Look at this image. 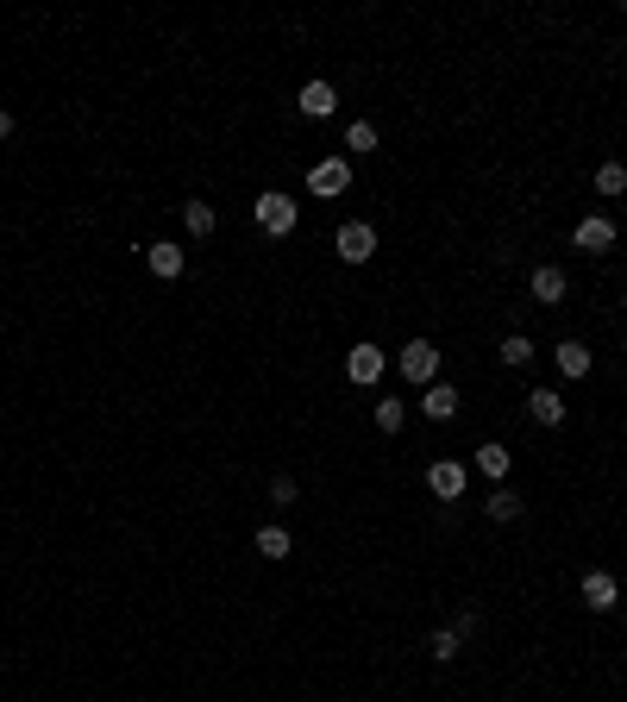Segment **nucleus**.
Returning a JSON list of instances; mask_svg holds the SVG:
<instances>
[{
    "instance_id": "nucleus-24",
    "label": "nucleus",
    "mask_w": 627,
    "mask_h": 702,
    "mask_svg": "<svg viewBox=\"0 0 627 702\" xmlns=\"http://www.w3.org/2000/svg\"><path fill=\"white\" fill-rule=\"evenodd\" d=\"M295 496H301L295 477H270V502H276V508H295Z\"/></svg>"
},
{
    "instance_id": "nucleus-12",
    "label": "nucleus",
    "mask_w": 627,
    "mask_h": 702,
    "mask_svg": "<svg viewBox=\"0 0 627 702\" xmlns=\"http://www.w3.org/2000/svg\"><path fill=\"white\" fill-rule=\"evenodd\" d=\"M527 414L540 420V427H565V395L559 389H533L527 395Z\"/></svg>"
},
{
    "instance_id": "nucleus-19",
    "label": "nucleus",
    "mask_w": 627,
    "mask_h": 702,
    "mask_svg": "<svg viewBox=\"0 0 627 702\" xmlns=\"http://www.w3.org/2000/svg\"><path fill=\"white\" fill-rule=\"evenodd\" d=\"M483 514H490V521H521V496L515 489H496V496L483 502Z\"/></svg>"
},
{
    "instance_id": "nucleus-7",
    "label": "nucleus",
    "mask_w": 627,
    "mask_h": 702,
    "mask_svg": "<svg viewBox=\"0 0 627 702\" xmlns=\"http://www.w3.org/2000/svg\"><path fill=\"white\" fill-rule=\"evenodd\" d=\"M577 596H584V608H590V615H609V608L621 602V590H615V577H609V571H584Z\"/></svg>"
},
{
    "instance_id": "nucleus-10",
    "label": "nucleus",
    "mask_w": 627,
    "mask_h": 702,
    "mask_svg": "<svg viewBox=\"0 0 627 702\" xmlns=\"http://www.w3.org/2000/svg\"><path fill=\"white\" fill-rule=\"evenodd\" d=\"M552 364H559V377H590V345H577V339H559L552 345Z\"/></svg>"
},
{
    "instance_id": "nucleus-13",
    "label": "nucleus",
    "mask_w": 627,
    "mask_h": 702,
    "mask_svg": "<svg viewBox=\"0 0 627 702\" xmlns=\"http://www.w3.org/2000/svg\"><path fill=\"white\" fill-rule=\"evenodd\" d=\"M533 301H540V308H559V301H565V270L559 264L533 270Z\"/></svg>"
},
{
    "instance_id": "nucleus-22",
    "label": "nucleus",
    "mask_w": 627,
    "mask_h": 702,
    "mask_svg": "<svg viewBox=\"0 0 627 702\" xmlns=\"http://www.w3.org/2000/svg\"><path fill=\"white\" fill-rule=\"evenodd\" d=\"M596 195H627V163H602V170H596Z\"/></svg>"
},
{
    "instance_id": "nucleus-18",
    "label": "nucleus",
    "mask_w": 627,
    "mask_h": 702,
    "mask_svg": "<svg viewBox=\"0 0 627 702\" xmlns=\"http://www.w3.org/2000/svg\"><path fill=\"white\" fill-rule=\"evenodd\" d=\"M258 552H264V558H289V552H295L289 527H258Z\"/></svg>"
},
{
    "instance_id": "nucleus-11",
    "label": "nucleus",
    "mask_w": 627,
    "mask_h": 702,
    "mask_svg": "<svg viewBox=\"0 0 627 702\" xmlns=\"http://www.w3.org/2000/svg\"><path fill=\"white\" fill-rule=\"evenodd\" d=\"M145 264H151V276H164V283H176V276L189 270V257H182V245H145Z\"/></svg>"
},
{
    "instance_id": "nucleus-21",
    "label": "nucleus",
    "mask_w": 627,
    "mask_h": 702,
    "mask_svg": "<svg viewBox=\"0 0 627 702\" xmlns=\"http://www.w3.org/2000/svg\"><path fill=\"white\" fill-rule=\"evenodd\" d=\"M496 358H502L508 370H527V364H533V345H527L521 333H508V339H502V351H496Z\"/></svg>"
},
{
    "instance_id": "nucleus-9",
    "label": "nucleus",
    "mask_w": 627,
    "mask_h": 702,
    "mask_svg": "<svg viewBox=\"0 0 627 702\" xmlns=\"http://www.w3.org/2000/svg\"><path fill=\"white\" fill-rule=\"evenodd\" d=\"M571 245H577V251H615V220H602V214H590V220H577V232H571Z\"/></svg>"
},
{
    "instance_id": "nucleus-15",
    "label": "nucleus",
    "mask_w": 627,
    "mask_h": 702,
    "mask_svg": "<svg viewBox=\"0 0 627 702\" xmlns=\"http://www.w3.org/2000/svg\"><path fill=\"white\" fill-rule=\"evenodd\" d=\"M508 464H515V458H508V446H502V439L477 446V471H483V477H496V483H502V477H508Z\"/></svg>"
},
{
    "instance_id": "nucleus-8",
    "label": "nucleus",
    "mask_w": 627,
    "mask_h": 702,
    "mask_svg": "<svg viewBox=\"0 0 627 702\" xmlns=\"http://www.w3.org/2000/svg\"><path fill=\"white\" fill-rule=\"evenodd\" d=\"M427 489H433L439 502H458V496H464V464H458V458L427 464Z\"/></svg>"
},
{
    "instance_id": "nucleus-4",
    "label": "nucleus",
    "mask_w": 627,
    "mask_h": 702,
    "mask_svg": "<svg viewBox=\"0 0 627 702\" xmlns=\"http://www.w3.org/2000/svg\"><path fill=\"white\" fill-rule=\"evenodd\" d=\"M333 251L345 257V264H370V257H377V226L345 220V226H339V239H333Z\"/></svg>"
},
{
    "instance_id": "nucleus-16",
    "label": "nucleus",
    "mask_w": 627,
    "mask_h": 702,
    "mask_svg": "<svg viewBox=\"0 0 627 702\" xmlns=\"http://www.w3.org/2000/svg\"><path fill=\"white\" fill-rule=\"evenodd\" d=\"M458 652H464V640H458V627H439V634L427 640V659H433V665H452V659H458Z\"/></svg>"
},
{
    "instance_id": "nucleus-20",
    "label": "nucleus",
    "mask_w": 627,
    "mask_h": 702,
    "mask_svg": "<svg viewBox=\"0 0 627 702\" xmlns=\"http://www.w3.org/2000/svg\"><path fill=\"white\" fill-rule=\"evenodd\" d=\"M402 420H408V402H402V395H383V402H377V427L402 433Z\"/></svg>"
},
{
    "instance_id": "nucleus-5",
    "label": "nucleus",
    "mask_w": 627,
    "mask_h": 702,
    "mask_svg": "<svg viewBox=\"0 0 627 702\" xmlns=\"http://www.w3.org/2000/svg\"><path fill=\"white\" fill-rule=\"evenodd\" d=\"M383 370H389V358H383V351L377 345H352V351H345V377H352L358 389H370V383H383Z\"/></svg>"
},
{
    "instance_id": "nucleus-23",
    "label": "nucleus",
    "mask_w": 627,
    "mask_h": 702,
    "mask_svg": "<svg viewBox=\"0 0 627 702\" xmlns=\"http://www.w3.org/2000/svg\"><path fill=\"white\" fill-rule=\"evenodd\" d=\"M345 151H377V126L352 120V126H345Z\"/></svg>"
},
{
    "instance_id": "nucleus-3",
    "label": "nucleus",
    "mask_w": 627,
    "mask_h": 702,
    "mask_svg": "<svg viewBox=\"0 0 627 702\" xmlns=\"http://www.w3.org/2000/svg\"><path fill=\"white\" fill-rule=\"evenodd\" d=\"M308 189H314L320 201L345 195V189H352V163H345V157H320V163H308Z\"/></svg>"
},
{
    "instance_id": "nucleus-6",
    "label": "nucleus",
    "mask_w": 627,
    "mask_h": 702,
    "mask_svg": "<svg viewBox=\"0 0 627 702\" xmlns=\"http://www.w3.org/2000/svg\"><path fill=\"white\" fill-rule=\"evenodd\" d=\"M295 107L301 113H308V120H333V113H339V88L333 82H301V95H295Z\"/></svg>"
},
{
    "instance_id": "nucleus-1",
    "label": "nucleus",
    "mask_w": 627,
    "mask_h": 702,
    "mask_svg": "<svg viewBox=\"0 0 627 702\" xmlns=\"http://www.w3.org/2000/svg\"><path fill=\"white\" fill-rule=\"evenodd\" d=\"M251 220H258L264 232H270V239H289V232H295V220H301V207L289 201V195H258V201H251Z\"/></svg>"
},
{
    "instance_id": "nucleus-25",
    "label": "nucleus",
    "mask_w": 627,
    "mask_h": 702,
    "mask_svg": "<svg viewBox=\"0 0 627 702\" xmlns=\"http://www.w3.org/2000/svg\"><path fill=\"white\" fill-rule=\"evenodd\" d=\"M7 132H13V113H7V107H0V138H7Z\"/></svg>"
},
{
    "instance_id": "nucleus-14",
    "label": "nucleus",
    "mask_w": 627,
    "mask_h": 702,
    "mask_svg": "<svg viewBox=\"0 0 627 702\" xmlns=\"http://www.w3.org/2000/svg\"><path fill=\"white\" fill-rule=\"evenodd\" d=\"M421 414H427V420H452V414H458V389H452V383H427Z\"/></svg>"
},
{
    "instance_id": "nucleus-17",
    "label": "nucleus",
    "mask_w": 627,
    "mask_h": 702,
    "mask_svg": "<svg viewBox=\"0 0 627 702\" xmlns=\"http://www.w3.org/2000/svg\"><path fill=\"white\" fill-rule=\"evenodd\" d=\"M182 226H189L195 239H207V232L220 226V214H214V207H207V201H189V207H182Z\"/></svg>"
},
{
    "instance_id": "nucleus-2",
    "label": "nucleus",
    "mask_w": 627,
    "mask_h": 702,
    "mask_svg": "<svg viewBox=\"0 0 627 702\" xmlns=\"http://www.w3.org/2000/svg\"><path fill=\"white\" fill-rule=\"evenodd\" d=\"M396 370H402V377L408 383H439V345H427V339H408L402 351H396Z\"/></svg>"
}]
</instances>
